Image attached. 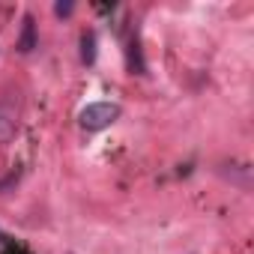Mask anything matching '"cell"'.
I'll return each mask as SVG.
<instances>
[{
	"label": "cell",
	"mask_w": 254,
	"mask_h": 254,
	"mask_svg": "<svg viewBox=\"0 0 254 254\" xmlns=\"http://www.w3.org/2000/svg\"><path fill=\"white\" fill-rule=\"evenodd\" d=\"M78 120H81V126H84L87 132L108 129L114 120H120V105H114V102H93V105H87L81 111Z\"/></svg>",
	"instance_id": "1"
},
{
	"label": "cell",
	"mask_w": 254,
	"mask_h": 254,
	"mask_svg": "<svg viewBox=\"0 0 254 254\" xmlns=\"http://www.w3.org/2000/svg\"><path fill=\"white\" fill-rule=\"evenodd\" d=\"M15 129H18V120H15V114H12L9 108H3V105H0V144H6V141L15 135Z\"/></svg>",
	"instance_id": "2"
},
{
	"label": "cell",
	"mask_w": 254,
	"mask_h": 254,
	"mask_svg": "<svg viewBox=\"0 0 254 254\" xmlns=\"http://www.w3.org/2000/svg\"><path fill=\"white\" fill-rule=\"evenodd\" d=\"M36 48V24H33V18L27 15L24 18V30H21V39H18V51H33Z\"/></svg>",
	"instance_id": "3"
},
{
	"label": "cell",
	"mask_w": 254,
	"mask_h": 254,
	"mask_svg": "<svg viewBox=\"0 0 254 254\" xmlns=\"http://www.w3.org/2000/svg\"><path fill=\"white\" fill-rule=\"evenodd\" d=\"M81 60L87 66L96 60V33L93 30H84V36H81Z\"/></svg>",
	"instance_id": "4"
},
{
	"label": "cell",
	"mask_w": 254,
	"mask_h": 254,
	"mask_svg": "<svg viewBox=\"0 0 254 254\" xmlns=\"http://www.w3.org/2000/svg\"><path fill=\"white\" fill-rule=\"evenodd\" d=\"M54 12H57V15H69V12H72V3H63V0H60V3L54 6Z\"/></svg>",
	"instance_id": "5"
}]
</instances>
